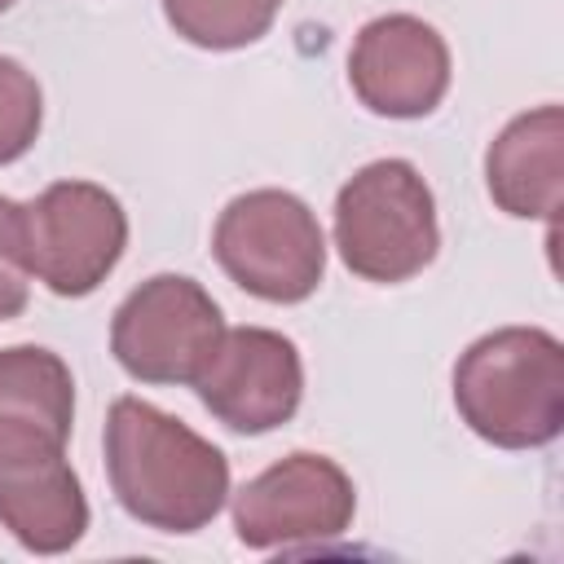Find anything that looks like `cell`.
I'll return each mask as SVG.
<instances>
[{
  "instance_id": "8fae6325",
  "label": "cell",
  "mask_w": 564,
  "mask_h": 564,
  "mask_svg": "<svg viewBox=\"0 0 564 564\" xmlns=\"http://www.w3.org/2000/svg\"><path fill=\"white\" fill-rule=\"evenodd\" d=\"M494 203L520 220H555L564 185V110L538 106L516 115L485 154Z\"/></svg>"
},
{
  "instance_id": "3957f363",
  "label": "cell",
  "mask_w": 564,
  "mask_h": 564,
  "mask_svg": "<svg viewBox=\"0 0 564 564\" xmlns=\"http://www.w3.org/2000/svg\"><path fill=\"white\" fill-rule=\"evenodd\" d=\"M454 405L498 449L551 445L564 427V344L542 326L480 335L454 366Z\"/></svg>"
},
{
  "instance_id": "9a60e30c",
  "label": "cell",
  "mask_w": 564,
  "mask_h": 564,
  "mask_svg": "<svg viewBox=\"0 0 564 564\" xmlns=\"http://www.w3.org/2000/svg\"><path fill=\"white\" fill-rule=\"evenodd\" d=\"M4 9H13V0H0V13H4Z\"/></svg>"
},
{
  "instance_id": "9c48e42d",
  "label": "cell",
  "mask_w": 564,
  "mask_h": 564,
  "mask_svg": "<svg viewBox=\"0 0 564 564\" xmlns=\"http://www.w3.org/2000/svg\"><path fill=\"white\" fill-rule=\"evenodd\" d=\"M194 388L229 432L260 436L282 427L300 410L304 366L286 335L264 326H238L220 335Z\"/></svg>"
},
{
  "instance_id": "8992f818",
  "label": "cell",
  "mask_w": 564,
  "mask_h": 564,
  "mask_svg": "<svg viewBox=\"0 0 564 564\" xmlns=\"http://www.w3.org/2000/svg\"><path fill=\"white\" fill-rule=\"evenodd\" d=\"M26 269L66 300L93 295L128 247L119 198L93 181H57L22 207Z\"/></svg>"
},
{
  "instance_id": "6da1fadb",
  "label": "cell",
  "mask_w": 564,
  "mask_h": 564,
  "mask_svg": "<svg viewBox=\"0 0 564 564\" xmlns=\"http://www.w3.org/2000/svg\"><path fill=\"white\" fill-rule=\"evenodd\" d=\"M75 379L48 348H0V524L35 555L70 551L88 529V498L66 441Z\"/></svg>"
},
{
  "instance_id": "7c38bea8",
  "label": "cell",
  "mask_w": 564,
  "mask_h": 564,
  "mask_svg": "<svg viewBox=\"0 0 564 564\" xmlns=\"http://www.w3.org/2000/svg\"><path fill=\"white\" fill-rule=\"evenodd\" d=\"M278 9L282 0H163L172 31L212 53L256 44L273 26Z\"/></svg>"
},
{
  "instance_id": "4fadbf2b",
  "label": "cell",
  "mask_w": 564,
  "mask_h": 564,
  "mask_svg": "<svg viewBox=\"0 0 564 564\" xmlns=\"http://www.w3.org/2000/svg\"><path fill=\"white\" fill-rule=\"evenodd\" d=\"M40 119H44V101L35 75L22 62L0 57V163H13L35 145Z\"/></svg>"
},
{
  "instance_id": "ba28073f",
  "label": "cell",
  "mask_w": 564,
  "mask_h": 564,
  "mask_svg": "<svg viewBox=\"0 0 564 564\" xmlns=\"http://www.w3.org/2000/svg\"><path fill=\"white\" fill-rule=\"evenodd\" d=\"M357 494L326 454H286L234 494V529L251 551L335 542L352 529Z\"/></svg>"
},
{
  "instance_id": "5b68a950",
  "label": "cell",
  "mask_w": 564,
  "mask_h": 564,
  "mask_svg": "<svg viewBox=\"0 0 564 564\" xmlns=\"http://www.w3.org/2000/svg\"><path fill=\"white\" fill-rule=\"evenodd\" d=\"M220 269L256 300L300 304L326 273V238L304 198L286 189L238 194L212 234Z\"/></svg>"
},
{
  "instance_id": "30bf717a",
  "label": "cell",
  "mask_w": 564,
  "mask_h": 564,
  "mask_svg": "<svg viewBox=\"0 0 564 564\" xmlns=\"http://www.w3.org/2000/svg\"><path fill=\"white\" fill-rule=\"evenodd\" d=\"M348 84L375 115L423 119L449 88V48L441 31L414 13L375 18L352 40Z\"/></svg>"
},
{
  "instance_id": "52a82bcc",
  "label": "cell",
  "mask_w": 564,
  "mask_h": 564,
  "mask_svg": "<svg viewBox=\"0 0 564 564\" xmlns=\"http://www.w3.org/2000/svg\"><path fill=\"white\" fill-rule=\"evenodd\" d=\"M220 335L225 317L216 300L194 278L159 273L115 308L110 352L141 383H194Z\"/></svg>"
},
{
  "instance_id": "5bb4252c",
  "label": "cell",
  "mask_w": 564,
  "mask_h": 564,
  "mask_svg": "<svg viewBox=\"0 0 564 564\" xmlns=\"http://www.w3.org/2000/svg\"><path fill=\"white\" fill-rule=\"evenodd\" d=\"M26 247H22V203L0 198V322L26 308Z\"/></svg>"
},
{
  "instance_id": "7a4b0ae2",
  "label": "cell",
  "mask_w": 564,
  "mask_h": 564,
  "mask_svg": "<svg viewBox=\"0 0 564 564\" xmlns=\"http://www.w3.org/2000/svg\"><path fill=\"white\" fill-rule=\"evenodd\" d=\"M106 471L119 507L159 533H198L229 498V458L141 397L106 414Z\"/></svg>"
},
{
  "instance_id": "277c9868",
  "label": "cell",
  "mask_w": 564,
  "mask_h": 564,
  "mask_svg": "<svg viewBox=\"0 0 564 564\" xmlns=\"http://www.w3.org/2000/svg\"><path fill=\"white\" fill-rule=\"evenodd\" d=\"M339 260L366 282H405L436 260V198L414 163L375 159L335 198Z\"/></svg>"
}]
</instances>
